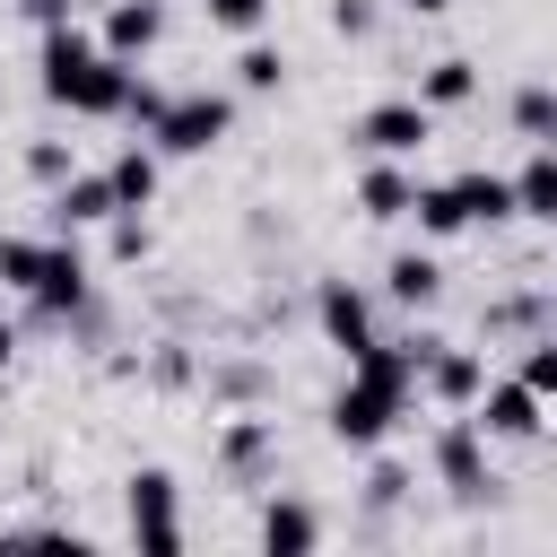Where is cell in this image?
<instances>
[{
  "label": "cell",
  "mask_w": 557,
  "mask_h": 557,
  "mask_svg": "<svg viewBox=\"0 0 557 557\" xmlns=\"http://www.w3.org/2000/svg\"><path fill=\"white\" fill-rule=\"evenodd\" d=\"M426 357H435V339H374L366 357H348V383H339V400H331V435H339L348 453H374V444L409 418V392H418Z\"/></svg>",
  "instance_id": "1"
},
{
  "label": "cell",
  "mask_w": 557,
  "mask_h": 557,
  "mask_svg": "<svg viewBox=\"0 0 557 557\" xmlns=\"http://www.w3.org/2000/svg\"><path fill=\"white\" fill-rule=\"evenodd\" d=\"M131 61H113L104 44H87L78 26H44V96L52 104H70V113H87V122H104V113H122L131 104Z\"/></svg>",
  "instance_id": "2"
},
{
  "label": "cell",
  "mask_w": 557,
  "mask_h": 557,
  "mask_svg": "<svg viewBox=\"0 0 557 557\" xmlns=\"http://www.w3.org/2000/svg\"><path fill=\"white\" fill-rule=\"evenodd\" d=\"M226 122H235V104L200 87V96H165V113L148 122V139H157V157H209L226 139Z\"/></svg>",
  "instance_id": "3"
},
{
  "label": "cell",
  "mask_w": 557,
  "mask_h": 557,
  "mask_svg": "<svg viewBox=\"0 0 557 557\" xmlns=\"http://www.w3.org/2000/svg\"><path fill=\"white\" fill-rule=\"evenodd\" d=\"M357 139H366L374 157H418V148L435 139V104H418V96H392V104H374V113L357 122Z\"/></svg>",
  "instance_id": "4"
},
{
  "label": "cell",
  "mask_w": 557,
  "mask_h": 557,
  "mask_svg": "<svg viewBox=\"0 0 557 557\" xmlns=\"http://www.w3.org/2000/svg\"><path fill=\"white\" fill-rule=\"evenodd\" d=\"M131 540L139 548H183V513H174V479L165 470H131Z\"/></svg>",
  "instance_id": "5"
},
{
  "label": "cell",
  "mask_w": 557,
  "mask_h": 557,
  "mask_svg": "<svg viewBox=\"0 0 557 557\" xmlns=\"http://www.w3.org/2000/svg\"><path fill=\"white\" fill-rule=\"evenodd\" d=\"M313 313H322V339H331L339 357H366V348H374V305H366V296H357L348 278H331Z\"/></svg>",
  "instance_id": "6"
},
{
  "label": "cell",
  "mask_w": 557,
  "mask_h": 557,
  "mask_svg": "<svg viewBox=\"0 0 557 557\" xmlns=\"http://www.w3.org/2000/svg\"><path fill=\"white\" fill-rule=\"evenodd\" d=\"M479 426L505 435V444H531V435H540V392H531L522 374H513V383H487V392H479Z\"/></svg>",
  "instance_id": "7"
},
{
  "label": "cell",
  "mask_w": 557,
  "mask_h": 557,
  "mask_svg": "<svg viewBox=\"0 0 557 557\" xmlns=\"http://www.w3.org/2000/svg\"><path fill=\"white\" fill-rule=\"evenodd\" d=\"M96 218H122L113 183H104V174H61V183H52V235H70V226H96Z\"/></svg>",
  "instance_id": "8"
},
{
  "label": "cell",
  "mask_w": 557,
  "mask_h": 557,
  "mask_svg": "<svg viewBox=\"0 0 557 557\" xmlns=\"http://www.w3.org/2000/svg\"><path fill=\"white\" fill-rule=\"evenodd\" d=\"M26 296H35L44 313H70V305L87 296V261H78V244H70V235H52V244H44V270H35V287H26Z\"/></svg>",
  "instance_id": "9"
},
{
  "label": "cell",
  "mask_w": 557,
  "mask_h": 557,
  "mask_svg": "<svg viewBox=\"0 0 557 557\" xmlns=\"http://www.w3.org/2000/svg\"><path fill=\"white\" fill-rule=\"evenodd\" d=\"M479 444H487V426H479V418H453V426L435 435V461H444V479H453L461 496L496 487V479H487V461H479Z\"/></svg>",
  "instance_id": "10"
},
{
  "label": "cell",
  "mask_w": 557,
  "mask_h": 557,
  "mask_svg": "<svg viewBox=\"0 0 557 557\" xmlns=\"http://www.w3.org/2000/svg\"><path fill=\"white\" fill-rule=\"evenodd\" d=\"M157 35H165V9H157V0H113V9H104V52H113V61L157 52Z\"/></svg>",
  "instance_id": "11"
},
{
  "label": "cell",
  "mask_w": 557,
  "mask_h": 557,
  "mask_svg": "<svg viewBox=\"0 0 557 557\" xmlns=\"http://www.w3.org/2000/svg\"><path fill=\"white\" fill-rule=\"evenodd\" d=\"M418 392H435V400H453V409H461V400H479V392H487V366H479L470 348H444V339H435V357H426Z\"/></svg>",
  "instance_id": "12"
},
{
  "label": "cell",
  "mask_w": 557,
  "mask_h": 557,
  "mask_svg": "<svg viewBox=\"0 0 557 557\" xmlns=\"http://www.w3.org/2000/svg\"><path fill=\"white\" fill-rule=\"evenodd\" d=\"M513 209L540 218V226H557V139H540V148L522 157V174H513Z\"/></svg>",
  "instance_id": "13"
},
{
  "label": "cell",
  "mask_w": 557,
  "mask_h": 557,
  "mask_svg": "<svg viewBox=\"0 0 557 557\" xmlns=\"http://www.w3.org/2000/svg\"><path fill=\"white\" fill-rule=\"evenodd\" d=\"M104 183H113V200H122V209H131V218H139V209H148V200H157V139H148V148H139V139H131V148H122V157H113V165H104Z\"/></svg>",
  "instance_id": "14"
},
{
  "label": "cell",
  "mask_w": 557,
  "mask_h": 557,
  "mask_svg": "<svg viewBox=\"0 0 557 557\" xmlns=\"http://www.w3.org/2000/svg\"><path fill=\"white\" fill-rule=\"evenodd\" d=\"M453 191H461V209H470V226H496V218H522V209H513V174H487V165H470V174H453Z\"/></svg>",
  "instance_id": "15"
},
{
  "label": "cell",
  "mask_w": 557,
  "mask_h": 557,
  "mask_svg": "<svg viewBox=\"0 0 557 557\" xmlns=\"http://www.w3.org/2000/svg\"><path fill=\"white\" fill-rule=\"evenodd\" d=\"M357 200H366V218H409V209H418V183L400 174V157H383V165L357 183Z\"/></svg>",
  "instance_id": "16"
},
{
  "label": "cell",
  "mask_w": 557,
  "mask_h": 557,
  "mask_svg": "<svg viewBox=\"0 0 557 557\" xmlns=\"http://www.w3.org/2000/svg\"><path fill=\"white\" fill-rule=\"evenodd\" d=\"M313 540H322L313 505H296V496H270L261 505V548H313Z\"/></svg>",
  "instance_id": "17"
},
{
  "label": "cell",
  "mask_w": 557,
  "mask_h": 557,
  "mask_svg": "<svg viewBox=\"0 0 557 557\" xmlns=\"http://www.w3.org/2000/svg\"><path fill=\"white\" fill-rule=\"evenodd\" d=\"M383 287H392V305H435V287H444V270H435L426 252H392V270H383Z\"/></svg>",
  "instance_id": "18"
},
{
  "label": "cell",
  "mask_w": 557,
  "mask_h": 557,
  "mask_svg": "<svg viewBox=\"0 0 557 557\" xmlns=\"http://www.w3.org/2000/svg\"><path fill=\"white\" fill-rule=\"evenodd\" d=\"M470 87H479V78H470V61H426L418 104H435V113H444V104H470Z\"/></svg>",
  "instance_id": "19"
},
{
  "label": "cell",
  "mask_w": 557,
  "mask_h": 557,
  "mask_svg": "<svg viewBox=\"0 0 557 557\" xmlns=\"http://www.w3.org/2000/svg\"><path fill=\"white\" fill-rule=\"evenodd\" d=\"M409 218H418L426 235H461V226H470V209H461V191H453V183H435V191H418V209H409Z\"/></svg>",
  "instance_id": "20"
},
{
  "label": "cell",
  "mask_w": 557,
  "mask_h": 557,
  "mask_svg": "<svg viewBox=\"0 0 557 557\" xmlns=\"http://www.w3.org/2000/svg\"><path fill=\"white\" fill-rule=\"evenodd\" d=\"M513 131L522 139H557V87H522L513 96Z\"/></svg>",
  "instance_id": "21"
},
{
  "label": "cell",
  "mask_w": 557,
  "mask_h": 557,
  "mask_svg": "<svg viewBox=\"0 0 557 557\" xmlns=\"http://www.w3.org/2000/svg\"><path fill=\"white\" fill-rule=\"evenodd\" d=\"M200 17H209L218 35H261V26H270V0H200Z\"/></svg>",
  "instance_id": "22"
},
{
  "label": "cell",
  "mask_w": 557,
  "mask_h": 557,
  "mask_svg": "<svg viewBox=\"0 0 557 557\" xmlns=\"http://www.w3.org/2000/svg\"><path fill=\"white\" fill-rule=\"evenodd\" d=\"M278 78H287V61H278L270 44H244V61H235V87H244V96H270Z\"/></svg>",
  "instance_id": "23"
},
{
  "label": "cell",
  "mask_w": 557,
  "mask_h": 557,
  "mask_svg": "<svg viewBox=\"0 0 557 557\" xmlns=\"http://www.w3.org/2000/svg\"><path fill=\"white\" fill-rule=\"evenodd\" d=\"M35 270H44V244H26V235H0V287H35Z\"/></svg>",
  "instance_id": "24"
},
{
  "label": "cell",
  "mask_w": 557,
  "mask_h": 557,
  "mask_svg": "<svg viewBox=\"0 0 557 557\" xmlns=\"http://www.w3.org/2000/svg\"><path fill=\"white\" fill-rule=\"evenodd\" d=\"M522 383H531L540 400H557V339H531V348H522Z\"/></svg>",
  "instance_id": "25"
},
{
  "label": "cell",
  "mask_w": 557,
  "mask_h": 557,
  "mask_svg": "<svg viewBox=\"0 0 557 557\" xmlns=\"http://www.w3.org/2000/svg\"><path fill=\"white\" fill-rule=\"evenodd\" d=\"M261 453H270V426H261V418H244V426H226V461H235V470H252Z\"/></svg>",
  "instance_id": "26"
},
{
  "label": "cell",
  "mask_w": 557,
  "mask_h": 557,
  "mask_svg": "<svg viewBox=\"0 0 557 557\" xmlns=\"http://www.w3.org/2000/svg\"><path fill=\"white\" fill-rule=\"evenodd\" d=\"M26 174H35V183H61V174H70V148L35 139V148H26Z\"/></svg>",
  "instance_id": "27"
},
{
  "label": "cell",
  "mask_w": 557,
  "mask_h": 557,
  "mask_svg": "<svg viewBox=\"0 0 557 557\" xmlns=\"http://www.w3.org/2000/svg\"><path fill=\"white\" fill-rule=\"evenodd\" d=\"M122 113H131V122H139V131H148V122H157V113H165V87H148V78H131V104H122Z\"/></svg>",
  "instance_id": "28"
},
{
  "label": "cell",
  "mask_w": 557,
  "mask_h": 557,
  "mask_svg": "<svg viewBox=\"0 0 557 557\" xmlns=\"http://www.w3.org/2000/svg\"><path fill=\"white\" fill-rule=\"evenodd\" d=\"M400 487H409V470H392V461H383V470H374V487H366V496H374V505H392V496H400Z\"/></svg>",
  "instance_id": "29"
},
{
  "label": "cell",
  "mask_w": 557,
  "mask_h": 557,
  "mask_svg": "<svg viewBox=\"0 0 557 557\" xmlns=\"http://www.w3.org/2000/svg\"><path fill=\"white\" fill-rule=\"evenodd\" d=\"M26 9H35L44 26H70V0H26Z\"/></svg>",
  "instance_id": "30"
},
{
  "label": "cell",
  "mask_w": 557,
  "mask_h": 557,
  "mask_svg": "<svg viewBox=\"0 0 557 557\" xmlns=\"http://www.w3.org/2000/svg\"><path fill=\"white\" fill-rule=\"evenodd\" d=\"M400 9H409V17H444L453 0H400Z\"/></svg>",
  "instance_id": "31"
},
{
  "label": "cell",
  "mask_w": 557,
  "mask_h": 557,
  "mask_svg": "<svg viewBox=\"0 0 557 557\" xmlns=\"http://www.w3.org/2000/svg\"><path fill=\"white\" fill-rule=\"evenodd\" d=\"M9 357H17V331H9V322H0V366H9Z\"/></svg>",
  "instance_id": "32"
}]
</instances>
